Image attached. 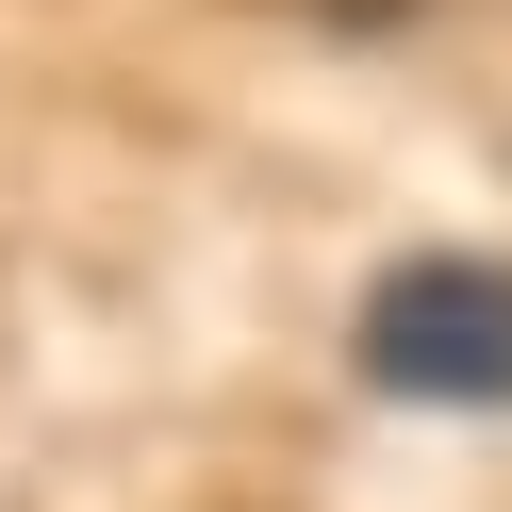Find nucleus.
Listing matches in <instances>:
<instances>
[{
    "label": "nucleus",
    "mask_w": 512,
    "mask_h": 512,
    "mask_svg": "<svg viewBox=\"0 0 512 512\" xmlns=\"http://www.w3.org/2000/svg\"><path fill=\"white\" fill-rule=\"evenodd\" d=\"M364 380L380 397H430V413H496L512 397V265H479V248H430V265H397L364 298Z\"/></svg>",
    "instance_id": "1"
}]
</instances>
